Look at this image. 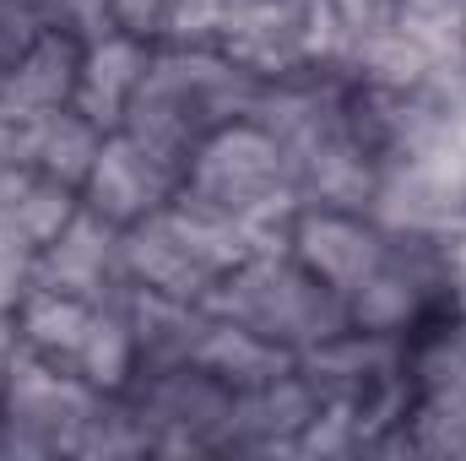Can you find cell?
Listing matches in <instances>:
<instances>
[{
    "instance_id": "cell-1",
    "label": "cell",
    "mask_w": 466,
    "mask_h": 461,
    "mask_svg": "<svg viewBox=\"0 0 466 461\" xmlns=\"http://www.w3.org/2000/svg\"><path fill=\"white\" fill-rule=\"evenodd\" d=\"M260 82L249 71H238L223 49H179V44H157L152 66L125 109V125L136 141H147L152 152H163L168 163H190V152L228 119L255 109Z\"/></svg>"
},
{
    "instance_id": "cell-2",
    "label": "cell",
    "mask_w": 466,
    "mask_h": 461,
    "mask_svg": "<svg viewBox=\"0 0 466 461\" xmlns=\"http://www.w3.org/2000/svg\"><path fill=\"white\" fill-rule=\"evenodd\" d=\"M179 190L207 201V207H223L233 218H249L255 229H266L282 244H288V229H293V212L304 207L299 169H293L288 147L249 115L218 125L190 152Z\"/></svg>"
},
{
    "instance_id": "cell-3",
    "label": "cell",
    "mask_w": 466,
    "mask_h": 461,
    "mask_svg": "<svg viewBox=\"0 0 466 461\" xmlns=\"http://www.w3.org/2000/svg\"><path fill=\"white\" fill-rule=\"evenodd\" d=\"M299 374L315 385L320 407L348 413L374 451L412 407V337L342 326L337 337L299 353Z\"/></svg>"
},
{
    "instance_id": "cell-4",
    "label": "cell",
    "mask_w": 466,
    "mask_h": 461,
    "mask_svg": "<svg viewBox=\"0 0 466 461\" xmlns=\"http://www.w3.org/2000/svg\"><path fill=\"white\" fill-rule=\"evenodd\" d=\"M201 304H207V315L249 326V332L293 347V353H304V347L337 337L342 326H352L348 299H337L320 277H309L288 250L249 255L244 266L223 271Z\"/></svg>"
},
{
    "instance_id": "cell-5",
    "label": "cell",
    "mask_w": 466,
    "mask_h": 461,
    "mask_svg": "<svg viewBox=\"0 0 466 461\" xmlns=\"http://www.w3.org/2000/svg\"><path fill=\"white\" fill-rule=\"evenodd\" d=\"M104 391L16 343L0 391V451L5 456H76L87 424L104 413Z\"/></svg>"
},
{
    "instance_id": "cell-6",
    "label": "cell",
    "mask_w": 466,
    "mask_h": 461,
    "mask_svg": "<svg viewBox=\"0 0 466 461\" xmlns=\"http://www.w3.org/2000/svg\"><path fill=\"white\" fill-rule=\"evenodd\" d=\"M218 49L255 82H288L304 71H342L348 27L331 0H244Z\"/></svg>"
},
{
    "instance_id": "cell-7",
    "label": "cell",
    "mask_w": 466,
    "mask_h": 461,
    "mask_svg": "<svg viewBox=\"0 0 466 461\" xmlns=\"http://www.w3.org/2000/svg\"><path fill=\"white\" fill-rule=\"evenodd\" d=\"M119 396L130 402V413L147 435V451L190 456V451H223V440H228L233 391L201 364L136 374Z\"/></svg>"
},
{
    "instance_id": "cell-8",
    "label": "cell",
    "mask_w": 466,
    "mask_h": 461,
    "mask_svg": "<svg viewBox=\"0 0 466 461\" xmlns=\"http://www.w3.org/2000/svg\"><path fill=\"white\" fill-rule=\"evenodd\" d=\"M445 304H456L445 244L434 233H390V255L348 299V321L363 332H423Z\"/></svg>"
},
{
    "instance_id": "cell-9",
    "label": "cell",
    "mask_w": 466,
    "mask_h": 461,
    "mask_svg": "<svg viewBox=\"0 0 466 461\" xmlns=\"http://www.w3.org/2000/svg\"><path fill=\"white\" fill-rule=\"evenodd\" d=\"M288 255L309 277H320L337 299H352L390 255V229L374 223L369 212H352V207L304 201L293 212V229H288Z\"/></svg>"
},
{
    "instance_id": "cell-10",
    "label": "cell",
    "mask_w": 466,
    "mask_h": 461,
    "mask_svg": "<svg viewBox=\"0 0 466 461\" xmlns=\"http://www.w3.org/2000/svg\"><path fill=\"white\" fill-rule=\"evenodd\" d=\"M185 185V169L168 163L163 152H152L147 141H136L130 130H109L98 158H93V174L82 185V207L104 212L109 223L130 229L152 212H163Z\"/></svg>"
},
{
    "instance_id": "cell-11",
    "label": "cell",
    "mask_w": 466,
    "mask_h": 461,
    "mask_svg": "<svg viewBox=\"0 0 466 461\" xmlns=\"http://www.w3.org/2000/svg\"><path fill=\"white\" fill-rule=\"evenodd\" d=\"M33 288H55V293H76V299H119L130 288L125 229L93 207H76L71 223L38 250Z\"/></svg>"
},
{
    "instance_id": "cell-12",
    "label": "cell",
    "mask_w": 466,
    "mask_h": 461,
    "mask_svg": "<svg viewBox=\"0 0 466 461\" xmlns=\"http://www.w3.org/2000/svg\"><path fill=\"white\" fill-rule=\"evenodd\" d=\"M315 413H320V396H315V385L299 369L282 374V380L233 391L223 451H255V456H277L282 451V456H293V446L315 424Z\"/></svg>"
},
{
    "instance_id": "cell-13",
    "label": "cell",
    "mask_w": 466,
    "mask_h": 461,
    "mask_svg": "<svg viewBox=\"0 0 466 461\" xmlns=\"http://www.w3.org/2000/svg\"><path fill=\"white\" fill-rule=\"evenodd\" d=\"M125 315H130V337H136V374L196 364V347L212 326L207 304H190V299H174L157 288H136V282L125 288Z\"/></svg>"
},
{
    "instance_id": "cell-14",
    "label": "cell",
    "mask_w": 466,
    "mask_h": 461,
    "mask_svg": "<svg viewBox=\"0 0 466 461\" xmlns=\"http://www.w3.org/2000/svg\"><path fill=\"white\" fill-rule=\"evenodd\" d=\"M152 49H157V44L130 38V33H109V38L87 44V49H82V71H76V98H71V109H82L104 136L119 130L130 98H136V87H141V77H147V66H152Z\"/></svg>"
},
{
    "instance_id": "cell-15",
    "label": "cell",
    "mask_w": 466,
    "mask_h": 461,
    "mask_svg": "<svg viewBox=\"0 0 466 461\" xmlns=\"http://www.w3.org/2000/svg\"><path fill=\"white\" fill-rule=\"evenodd\" d=\"M125 271H130L136 288H157V293H174V299H190V304H201L218 282L196 261V250L179 239V229L168 223V212H152V218L125 229Z\"/></svg>"
},
{
    "instance_id": "cell-16",
    "label": "cell",
    "mask_w": 466,
    "mask_h": 461,
    "mask_svg": "<svg viewBox=\"0 0 466 461\" xmlns=\"http://www.w3.org/2000/svg\"><path fill=\"white\" fill-rule=\"evenodd\" d=\"M82 38L49 27L33 49H22L11 66H5V82H0V98L5 109L16 115H44V109H66L76 98V71H82Z\"/></svg>"
},
{
    "instance_id": "cell-17",
    "label": "cell",
    "mask_w": 466,
    "mask_h": 461,
    "mask_svg": "<svg viewBox=\"0 0 466 461\" xmlns=\"http://www.w3.org/2000/svg\"><path fill=\"white\" fill-rule=\"evenodd\" d=\"M82 196L60 179H49L33 163H0V229L33 250H44L55 233L71 223Z\"/></svg>"
},
{
    "instance_id": "cell-18",
    "label": "cell",
    "mask_w": 466,
    "mask_h": 461,
    "mask_svg": "<svg viewBox=\"0 0 466 461\" xmlns=\"http://www.w3.org/2000/svg\"><path fill=\"white\" fill-rule=\"evenodd\" d=\"M98 304L104 299H76V293H55V288H33L16 304V337H22V347L44 353L49 364L76 374L82 347H87L93 321H98Z\"/></svg>"
},
{
    "instance_id": "cell-19",
    "label": "cell",
    "mask_w": 466,
    "mask_h": 461,
    "mask_svg": "<svg viewBox=\"0 0 466 461\" xmlns=\"http://www.w3.org/2000/svg\"><path fill=\"white\" fill-rule=\"evenodd\" d=\"M104 147V130L82 109H44V115H27V136H22V163L44 169L49 179L71 185L82 196L87 174H93V158Z\"/></svg>"
},
{
    "instance_id": "cell-20",
    "label": "cell",
    "mask_w": 466,
    "mask_h": 461,
    "mask_svg": "<svg viewBox=\"0 0 466 461\" xmlns=\"http://www.w3.org/2000/svg\"><path fill=\"white\" fill-rule=\"evenodd\" d=\"M196 364L207 374H218L228 391H249V385H266V380L293 374L299 369V353L271 343V337H260V332H249V326H233V321H218L212 315L207 337L196 347Z\"/></svg>"
},
{
    "instance_id": "cell-21",
    "label": "cell",
    "mask_w": 466,
    "mask_h": 461,
    "mask_svg": "<svg viewBox=\"0 0 466 461\" xmlns=\"http://www.w3.org/2000/svg\"><path fill=\"white\" fill-rule=\"evenodd\" d=\"M390 16L429 55L440 82H466V0H396Z\"/></svg>"
},
{
    "instance_id": "cell-22",
    "label": "cell",
    "mask_w": 466,
    "mask_h": 461,
    "mask_svg": "<svg viewBox=\"0 0 466 461\" xmlns=\"http://www.w3.org/2000/svg\"><path fill=\"white\" fill-rule=\"evenodd\" d=\"M238 11H244V0H174L168 38H163V44H179V49H218Z\"/></svg>"
},
{
    "instance_id": "cell-23",
    "label": "cell",
    "mask_w": 466,
    "mask_h": 461,
    "mask_svg": "<svg viewBox=\"0 0 466 461\" xmlns=\"http://www.w3.org/2000/svg\"><path fill=\"white\" fill-rule=\"evenodd\" d=\"M49 33L44 0H0V66H11L22 49H33Z\"/></svg>"
},
{
    "instance_id": "cell-24",
    "label": "cell",
    "mask_w": 466,
    "mask_h": 461,
    "mask_svg": "<svg viewBox=\"0 0 466 461\" xmlns=\"http://www.w3.org/2000/svg\"><path fill=\"white\" fill-rule=\"evenodd\" d=\"M33 271H38V250L0 229V310H16L33 293Z\"/></svg>"
},
{
    "instance_id": "cell-25",
    "label": "cell",
    "mask_w": 466,
    "mask_h": 461,
    "mask_svg": "<svg viewBox=\"0 0 466 461\" xmlns=\"http://www.w3.org/2000/svg\"><path fill=\"white\" fill-rule=\"evenodd\" d=\"M115 11V27L130 38H147V44H163L168 38V16H174V0H109Z\"/></svg>"
},
{
    "instance_id": "cell-26",
    "label": "cell",
    "mask_w": 466,
    "mask_h": 461,
    "mask_svg": "<svg viewBox=\"0 0 466 461\" xmlns=\"http://www.w3.org/2000/svg\"><path fill=\"white\" fill-rule=\"evenodd\" d=\"M337 5V16H342V27H369V22H385L390 11H396V0H331Z\"/></svg>"
},
{
    "instance_id": "cell-27",
    "label": "cell",
    "mask_w": 466,
    "mask_h": 461,
    "mask_svg": "<svg viewBox=\"0 0 466 461\" xmlns=\"http://www.w3.org/2000/svg\"><path fill=\"white\" fill-rule=\"evenodd\" d=\"M16 310H0V391H5V369H11V353H16Z\"/></svg>"
},
{
    "instance_id": "cell-28",
    "label": "cell",
    "mask_w": 466,
    "mask_h": 461,
    "mask_svg": "<svg viewBox=\"0 0 466 461\" xmlns=\"http://www.w3.org/2000/svg\"><path fill=\"white\" fill-rule=\"evenodd\" d=\"M0 456H5V451H0Z\"/></svg>"
}]
</instances>
